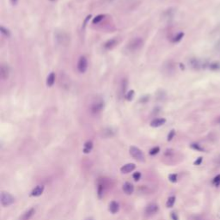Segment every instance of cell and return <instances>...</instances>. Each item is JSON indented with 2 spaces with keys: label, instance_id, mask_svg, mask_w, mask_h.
I'll return each instance as SVG.
<instances>
[{
  "label": "cell",
  "instance_id": "9",
  "mask_svg": "<svg viewBox=\"0 0 220 220\" xmlns=\"http://www.w3.org/2000/svg\"><path fill=\"white\" fill-rule=\"evenodd\" d=\"M122 190L123 192L127 194V195H131L132 194V193L134 192V186L131 182H125L123 184V187H122Z\"/></svg>",
  "mask_w": 220,
  "mask_h": 220
},
{
  "label": "cell",
  "instance_id": "20",
  "mask_svg": "<svg viewBox=\"0 0 220 220\" xmlns=\"http://www.w3.org/2000/svg\"><path fill=\"white\" fill-rule=\"evenodd\" d=\"M127 79H122L121 81V84H120V94L124 95L126 93V91H127Z\"/></svg>",
  "mask_w": 220,
  "mask_h": 220
},
{
  "label": "cell",
  "instance_id": "26",
  "mask_svg": "<svg viewBox=\"0 0 220 220\" xmlns=\"http://www.w3.org/2000/svg\"><path fill=\"white\" fill-rule=\"evenodd\" d=\"M160 151V148L157 146L154 147V148H152L150 150V155H151V156H155V155H157L158 152Z\"/></svg>",
  "mask_w": 220,
  "mask_h": 220
},
{
  "label": "cell",
  "instance_id": "22",
  "mask_svg": "<svg viewBox=\"0 0 220 220\" xmlns=\"http://www.w3.org/2000/svg\"><path fill=\"white\" fill-rule=\"evenodd\" d=\"M164 17L165 19L173 18V17H174V10H173L172 9L167 10L164 12Z\"/></svg>",
  "mask_w": 220,
  "mask_h": 220
},
{
  "label": "cell",
  "instance_id": "4",
  "mask_svg": "<svg viewBox=\"0 0 220 220\" xmlns=\"http://www.w3.org/2000/svg\"><path fill=\"white\" fill-rule=\"evenodd\" d=\"M104 108V102L102 100H97L94 102L91 106V113L92 114L100 113Z\"/></svg>",
  "mask_w": 220,
  "mask_h": 220
},
{
  "label": "cell",
  "instance_id": "18",
  "mask_svg": "<svg viewBox=\"0 0 220 220\" xmlns=\"http://www.w3.org/2000/svg\"><path fill=\"white\" fill-rule=\"evenodd\" d=\"M65 73H61L60 74V80H59V83H60V85L62 88L64 89H69L70 88V84L68 83H65Z\"/></svg>",
  "mask_w": 220,
  "mask_h": 220
},
{
  "label": "cell",
  "instance_id": "3",
  "mask_svg": "<svg viewBox=\"0 0 220 220\" xmlns=\"http://www.w3.org/2000/svg\"><path fill=\"white\" fill-rule=\"evenodd\" d=\"M15 202V198L8 192L1 193V205L4 207L11 205Z\"/></svg>",
  "mask_w": 220,
  "mask_h": 220
},
{
  "label": "cell",
  "instance_id": "35",
  "mask_svg": "<svg viewBox=\"0 0 220 220\" xmlns=\"http://www.w3.org/2000/svg\"><path fill=\"white\" fill-rule=\"evenodd\" d=\"M202 161H203V157H200L194 162V165H197V166H198V165H201V164Z\"/></svg>",
  "mask_w": 220,
  "mask_h": 220
},
{
  "label": "cell",
  "instance_id": "2",
  "mask_svg": "<svg viewBox=\"0 0 220 220\" xmlns=\"http://www.w3.org/2000/svg\"><path fill=\"white\" fill-rule=\"evenodd\" d=\"M130 155L137 161L139 162H144L145 161V155L143 151L136 146H131L129 149Z\"/></svg>",
  "mask_w": 220,
  "mask_h": 220
},
{
  "label": "cell",
  "instance_id": "33",
  "mask_svg": "<svg viewBox=\"0 0 220 220\" xmlns=\"http://www.w3.org/2000/svg\"><path fill=\"white\" fill-rule=\"evenodd\" d=\"M191 147H192L194 150H198V151H203V150H204L203 148L200 146V145H198V144H192V145H191Z\"/></svg>",
  "mask_w": 220,
  "mask_h": 220
},
{
  "label": "cell",
  "instance_id": "6",
  "mask_svg": "<svg viewBox=\"0 0 220 220\" xmlns=\"http://www.w3.org/2000/svg\"><path fill=\"white\" fill-rule=\"evenodd\" d=\"M77 67V71L80 73H84L86 72V70L88 68V61L84 56H82L79 58Z\"/></svg>",
  "mask_w": 220,
  "mask_h": 220
},
{
  "label": "cell",
  "instance_id": "10",
  "mask_svg": "<svg viewBox=\"0 0 220 220\" xmlns=\"http://www.w3.org/2000/svg\"><path fill=\"white\" fill-rule=\"evenodd\" d=\"M44 189H45V187H44L43 185H38L37 187H36L32 190V192H31V196H33V197H39V196H40V195L43 194Z\"/></svg>",
  "mask_w": 220,
  "mask_h": 220
},
{
  "label": "cell",
  "instance_id": "32",
  "mask_svg": "<svg viewBox=\"0 0 220 220\" xmlns=\"http://www.w3.org/2000/svg\"><path fill=\"white\" fill-rule=\"evenodd\" d=\"M210 68L212 70H214V71L219 70V69H220V64H219V63H213V64L210 65Z\"/></svg>",
  "mask_w": 220,
  "mask_h": 220
},
{
  "label": "cell",
  "instance_id": "31",
  "mask_svg": "<svg viewBox=\"0 0 220 220\" xmlns=\"http://www.w3.org/2000/svg\"><path fill=\"white\" fill-rule=\"evenodd\" d=\"M132 177H133L134 181L138 182V181H139L140 178H141V173H140V172H135V173L133 174Z\"/></svg>",
  "mask_w": 220,
  "mask_h": 220
},
{
  "label": "cell",
  "instance_id": "13",
  "mask_svg": "<svg viewBox=\"0 0 220 220\" xmlns=\"http://www.w3.org/2000/svg\"><path fill=\"white\" fill-rule=\"evenodd\" d=\"M165 122H166V120L164 119V118H157V119L153 120L150 122V127H161L164 124H165Z\"/></svg>",
  "mask_w": 220,
  "mask_h": 220
},
{
  "label": "cell",
  "instance_id": "38",
  "mask_svg": "<svg viewBox=\"0 0 220 220\" xmlns=\"http://www.w3.org/2000/svg\"><path fill=\"white\" fill-rule=\"evenodd\" d=\"M218 218H219V219H220V211L219 212V213H218Z\"/></svg>",
  "mask_w": 220,
  "mask_h": 220
},
{
  "label": "cell",
  "instance_id": "23",
  "mask_svg": "<svg viewBox=\"0 0 220 220\" xmlns=\"http://www.w3.org/2000/svg\"><path fill=\"white\" fill-rule=\"evenodd\" d=\"M183 36H184V33L181 32V33L177 34V35H176L173 38V40H172V41H173L174 43L179 42V41H180V40H182V39L183 38Z\"/></svg>",
  "mask_w": 220,
  "mask_h": 220
},
{
  "label": "cell",
  "instance_id": "21",
  "mask_svg": "<svg viewBox=\"0 0 220 220\" xmlns=\"http://www.w3.org/2000/svg\"><path fill=\"white\" fill-rule=\"evenodd\" d=\"M175 196H170L168 199L167 202H166V205H167L168 208H171L175 205Z\"/></svg>",
  "mask_w": 220,
  "mask_h": 220
},
{
  "label": "cell",
  "instance_id": "16",
  "mask_svg": "<svg viewBox=\"0 0 220 220\" xmlns=\"http://www.w3.org/2000/svg\"><path fill=\"white\" fill-rule=\"evenodd\" d=\"M92 149H93V142L91 141V140H90V141H87V142L84 144V153H85V154L91 153Z\"/></svg>",
  "mask_w": 220,
  "mask_h": 220
},
{
  "label": "cell",
  "instance_id": "7",
  "mask_svg": "<svg viewBox=\"0 0 220 220\" xmlns=\"http://www.w3.org/2000/svg\"><path fill=\"white\" fill-rule=\"evenodd\" d=\"M158 210H159L158 205L157 204L152 203V204H150L146 206V215H153V214L157 213L158 212Z\"/></svg>",
  "mask_w": 220,
  "mask_h": 220
},
{
  "label": "cell",
  "instance_id": "12",
  "mask_svg": "<svg viewBox=\"0 0 220 220\" xmlns=\"http://www.w3.org/2000/svg\"><path fill=\"white\" fill-rule=\"evenodd\" d=\"M118 43V40L114 38L113 39H110L109 40H107L105 43H104V48L106 50H111L112 48H113Z\"/></svg>",
  "mask_w": 220,
  "mask_h": 220
},
{
  "label": "cell",
  "instance_id": "17",
  "mask_svg": "<svg viewBox=\"0 0 220 220\" xmlns=\"http://www.w3.org/2000/svg\"><path fill=\"white\" fill-rule=\"evenodd\" d=\"M55 83V74L54 72H51V73L48 75L47 78V85L48 87H52Z\"/></svg>",
  "mask_w": 220,
  "mask_h": 220
},
{
  "label": "cell",
  "instance_id": "19",
  "mask_svg": "<svg viewBox=\"0 0 220 220\" xmlns=\"http://www.w3.org/2000/svg\"><path fill=\"white\" fill-rule=\"evenodd\" d=\"M103 194H104V184L100 182L97 186V195L100 199H102L103 196Z\"/></svg>",
  "mask_w": 220,
  "mask_h": 220
},
{
  "label": "cell",
  "instance_id": "30",
  "mask_svg": "<svg viewBox=\"0 0 220 220\" xmlns=\"http://www.w3.org/2000/svg\"><path fill=\"white\" fill-rule=\"evenodd\" d=\"M175 135V130H171V131L169 132L168 135V141H171V140L174 139Z\"/></svg>",
  "mask_w": 220,
  "mask_h": 220
},
{
  "label": "cell",
  "instance_id": "29",
  "mask_svg": "<svg viewBox=\"0 0 220 220\" xmlns=\"http://www.w3.org/2000/svg\"><path fill=\"white\" fill-rule=\"evenodd\" d=\"M133 96H134V91H129L128 93L127 94L126 98H127V100H128V101H132V100L133 99Z\"/></svg>",
  "mask_w": 220,
  "mask_h": 220
},
{
  "label": "cell",
  "instance_id": "28",
  "mask_svg": "<svg viewBox=\"0 0 220 220\" xmlns=\"http://www.w3.org/2000/svg\"><path fill=\"white\" fill-rule=\"evenodd\" d=\"M168 180H169L171 182H173V183L176 182H177V175H176V174H170V175H168Z\"/></svg>",
  "mask_w": 220,
  "mask_h": 220
},
{
  "label": "cell",
  "instance_id": "8",
  "mask_svg": "<svg viewBox=\"0 0 220 220\" xmlns=\"http://www.w3.org/2000/svg\"><path fill=\"white\" fill-rule=\"evenodd\" d=\"M10 75V69L6 65H2L0 68V77L3 80H6Z\"/></svg>",
  "mask_w": 220,
  "mask_h": 220
},
{
  "label": "cell",
  "instance_id": "1",
  "mask_svg": "<svg viewBox=\"0 0 220 220\" xmlns=\"http://www.w3.org/2000/svg\"><path fill=\"white\" fill-rule=\"evenodd\" d=\"M144 45V40L140 37H135L132 39L127 44V49L130 52H137L141 49Z\"/></svg>",
  "mask_w": 220,
  "mask_h": 220
},
{
  "label": "cell",
  "instance_id": "37",
  "mask_svg": "<svg viewBox=\"0 0 220 220\" xmlns=\"http://www.w3.org/2000/svg\"><path fill=\"white\" fill-rule=\"evenodd\" d=\"M11 2H12L13 4H16V3L17 2V0H11Z\"/></svg>",
  "mask_w": 220,
  "mask_h": 220
},
{
  "label": "cell",
  "instance_id": "25",
  "mask_svg": "<svg viewBox=\"0 0 220 220\" xmlns=\"http://www.w3.org/2000/svg\"><path fill=\"white\" fill-rule=\"evenodd\" d=\"M0 30H1V33L4 36L6 37H10V32L9 31V29H5L3 26H1V28H0Z\"/></svg>",
  "mask_w": 220,
  "mask_h": 220
},
{
  "label": "cell",
  "instance_id": "14",
  "mask_svg": "<svg viewBox=\"0 0 220 220\" xmlns=\"http://www.w3.org/2000/svg\"><path fill=\"white\" fill-rule=\"evenodd\" d=\"M35 212H36V209L35 208H30L25 213H23V215L22 216L21 220H29L34 216Z\"/></svg>",
  "mask_w": 220,
  "mask_h": 220
},
{
  "label": "cell",
  "instance_id": "34",
  "mask_svg": "<svg viewBox=\"0 0 220 220\" xmlns=\"http://www.w3.org/2000/svg\"><path fill=\"white\" fill-rule=\"evenodd\" d=\"M191 64H192V66H194L195 68H198L200 66V62L197 59H195V58H194V59L191 60Z\"/></svg>",
  "mask_w": 220,
  "mask_h": 220
},
{
  "label": "cell",
  "instance_id": "27",
  "mask_svg": "<svg viewBox=\"0 0 220 220\" xmlns=\"http://www.w3.org/2000/svg\"><path fill=\"white\" fill-rule=\"evenodd\" d=\"M103 18H104V16H103V15H98L97 17H95V18L93 19V23H94V24H97V23H99Z\"/></svg>",
  "mask_w": 220,
  "mask_h": 220
},
{
  "label": "cell",
  "instance_id": "11",
  "mask_svg": "<svg viewBox=\"0 0 220 220\" xmlns=\"http://www.w3.org/2000/svg\"><path fill=\"white\" fill-rule=\"evenodd\" d=\"M136 168V165L134 164H127L120 168V172L122 174H128L130 172L133 171Z\"/></svg>",
  "mask_w": 220,
  "mask_h": 220
},
{
  "label": "cell",
  "instance_id": "24",
  "mask_svg": "<svg viewBox=\"0 0 220 220\" xmlns=\"http://www.w3.org/2000/svg\"><path fill=\"white\" fill-rule=\"evenodd\" d=\"M212 184L216 187H219L220 186V174L219 175H217L213 180H212Z\"/></svg>",
  "mask_w": 220,
  "mask_h": 220
},
{
  "label": "cell",
  "instance_id": "5",
  "mask_svg": "<svg viewBox=\"0 0 220 220\" xmlns=\"http://www.w3.org/2000/svg\"><path fill=\"white\" fill-rule=\"evenodd\" d=\"M55 40L59 44V45H67L70 39L69 36L66 33L63 32V31H59V32H56L55 34Z\"/></svg>",
  "mask_w": 220,
  "mask_h": 220
},
{
  "label": "cell",
  "instance_id": "36",
  "mask_svg": "<svg viewBox=\"0 0 220 220\" xmlns=\"http://www.w3.org/2000/svg\"><path fill=\"white\" fill-rule=\"evenodd\" d=\"M171 218L173 219V220H178V217H177V215H176L175 212H173L171 214Z\"/></svg>",
  "mask_w": 220,
  "mask_h": 220
},
{
  "label": "cell",
  "instance_id": "15",
  "mask_svg": "<svg viewBox=\"0 0 220 220\" xmlns=\"http://www.w3.org/2000/svg\"><path fill=\"white\" fill-rule=\"evenodd\" d=\"M109 210L112 214H115L119 212L120 210V205L116 201H112L109 204Z\"/></svg>",
  "mask_w": 220,
  "mask_h": 220
}]
</instances>
